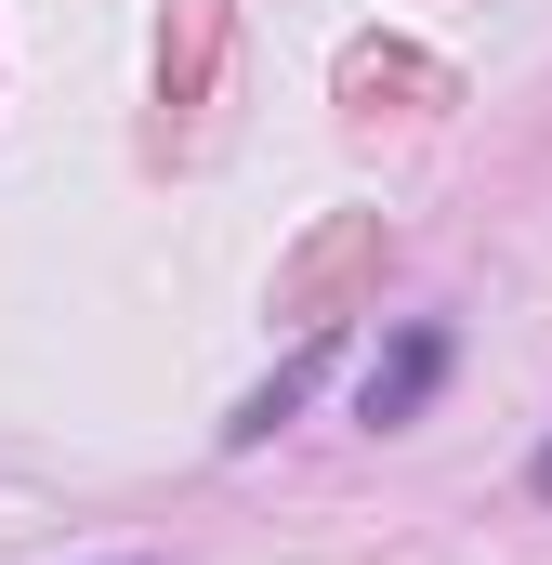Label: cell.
Instances as JSON below:
<instances>
[{
    "instance_id": "1",
    "label": "cell",
    "mask_w": 552,
    "mask_h": 565,
    "mask_svg": "<svg viewBox=\"0 0 552 565\" xmlns=\"http://www.w3.org/2000/svg\"><path fill=\"white\" fill-rule=\"evenodd\" d=\"M434 382H447V329H408V342H395V355H382V369H369V395H355V422H421V395H434Z\"/></svg>"
},
{
    "instance_id": "2",
    "label": "cell",
    "mask_w": 552,
    "mask_h": 565,
    "mask_svg": "<svg viewBox=\"0 0 552 565\" xmlns=\"http://www.w3.org/2000/svg\"><path fill=\"white\" fill-rule=\"evenodd\" d=\"M316 369H329V342H302V355H289V369H276V382H264V395H251V408H237V422H224V434H237V447H264V434L289 422L302 395H316Z\"/></svg>"
}]
</instances>
